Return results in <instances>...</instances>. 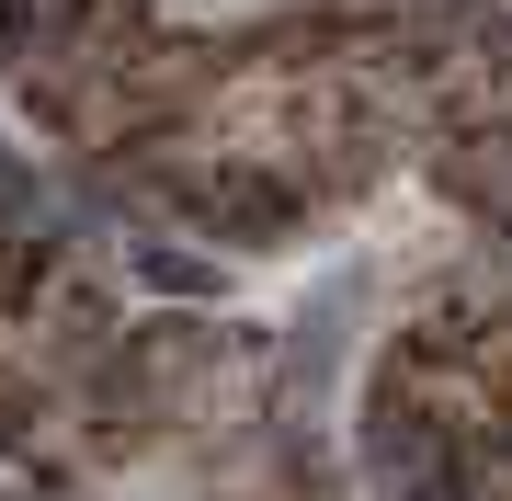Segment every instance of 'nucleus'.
<instances>
[{"label": "nucleus", "instance_id": "obj_1", "mask_svg": "<svg viewBox=\"0 0 512 501\" xmlns=\"http://www.w3.org/2000/svg\"><path fill=\"white\" fill-rule=\"evenodd\" d=\"M194 205L217 240L239 251H285L296 240V217H308V194H296V171H262V160H228V171H205V183H171Z\"/></svg>", "mask_w": 512, "mask_h": 501}, {"label": "nucleus", "instance_id": "obj_3", "mask_svg": "<svg viewBox=\"0 0 512 501\" xmlns=\"http://www.w3.org/2000/svg\"><path fill=\"white\" fill-rule=\"evenodd\" d=\"M126 274L148 285V297H183V308L217 297V262H205V251H171V240H126Z\"/></svg>", "mask_w": 512, "mask_h": 501}, {"label": "nucleus", "instance_id": "obj_2", "mask_svg": "<svg viewBox=\"0 0 512 501\" xmlns=\"http://www.w3.org/2000/svg\"><path fill=\"white\" fill-rule=\"evenodd\" d=\"M433 183L467 217H512V114H456L433 137Z\"/></svg>", "mask_w": 512, "mask_h": 501}, {"label": "nucleus", "instance_id": "obj_6", "mask_svg": "<svg viewBox=\"0 0 512 501\" xmlns=\"http://www.w3.org/2000/svg\"><path fill=\"white\" fill-rule=\"evenodd\" d=\"M35 422H46L35 376H12V365H0V456H12V445H35Z\"/></svg>", "mask_w": 512, "mask_h": 501}, {"label": "nucleus", "instance_id": "obj_5", "mask_svg": "<svg viewBox=\"0 0 512 501\" xmlns=\"http://www.w3.org/2000/svg\"><path fill=\"white\" fill-rule=\"evenodd\" d=\"M0 217H12V228H46V183H35V160H23L12 137H0Z\"/></svg>", "mask_w": 512, "mask_h": 501}, {"label": "nucleus", "instance_id": "obj_7", "mask_svg": "<svg viewBox=\"0 0 512 501\" xmlns=\"http://www.w3.org/2000/svg\"><path fill=\"white\" fill-rule=\"evenodd\" d=\"M490 445L512 456V353H501V365H490Z\"/></svg>", "mask_w": 512, "mask_h": 501}, {"label": "nucleus", "instance_id": "obj_4", "mask_svg": "<svg viewBox=\"0 0 512 501\" xmlns=\"http://www.w3.org/2000/svg\"><path fill=\"white\" fill-rule=\"evenodd\" d=\"M46 274H57V240H46V228H12V217H0V319L35 308V297H46Z\"/></svg>", "mask_w": 512, "mask_h": 501}]
</instances>
